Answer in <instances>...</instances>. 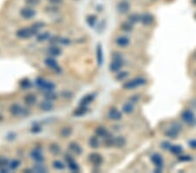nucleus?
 <instances>
[{
    "label": "nucleus",
    "mask_w": 196,
    "mask_h": 173,
    "mask_svg": "<svg viewBox=\"0 0 196 173\" xmlns=\"http://www.w3.org/2000/svg\"><path fill=\"white\" fill-rule=\"evenodd\" d=\"M146 82H147V80L145 79L139 77V78H135L132 80H128V81L125 82L123 85V88L127 90H132V89L136 88L137 87H139V86L146 84Z\"/></svg>",
    "instance_id": "obj_4"
},
{
    "label": "nucleus",
    "mask_w": 196,
    "mask_h": 173,
    "mask_svg": "<svg viewBox=\"0 0 196 173\" xmlns=\"http://www.w3.org/2000/svg\"><path fill=\"white\" fill-rule=\"evenodd\" d=\"M52 166H53L54 169H56V170H60V171L64 170V169L65 168L64 163L61 162V161H60V160H55V161H53V163H52Z\"/></svg>",
    "instance_id": "obj_35"
},
{
    "label": "nucleus",
    "mask_w": 196,
    "mask_h": 173,
    "mask_svg": "<svg viewBox=\"0 0 196 173\" xmlns=\"http://www.w3.org/2000/svg\"><path fill=\"white\" fill-rule=\"evenodd\" d=\"M138 100H139V96L134 95V96H133V97L131 98V102L134 104V103H136V102L138 101Z\"/></svg>",
    "instance_id": "obj_53"
},
{
    "label": "nucleus",
    "mask_w": 196,
    "mask_h": 173,
    "mask_svg": "<svg viewBox=\"0 0 196 173\" xmlns=\"http://www.w3.org/2000/svg\"><path fill=\"white\" fill-rule=\"evenodd\" d=\"M108 116L110 119H112L113 121H118V120L121 119L122 115L119 110H117L116 109H112L108 112Z\"/></svg>",
    "instance_id": "obj_21"
},
{
    "label": "nucleus",
    "mask_w": 196,
    "mask_h": 173,
    "mask_svg": "<svg viewBox=\"0 0 196 173\" xmlns=\"http://www.w3.org/2000/svg\"><path fill=\"white\" fill-rule=\"evenodd\" d=\"M10 113L13 115V116H19V115H27L28 111L26 109L23 108L21 105L14 103L10 107Z\"/></svg>",
    "instance_id": "obj_6"
},
{
    "label": "nucleus",
    "mask_w": 196,
    "mask_h": 173,
    "mask_svg": "<svg viewBox=\"0 0 196 173\" xmlns=\"http://www.w3.org/2000/svg\"><path fill=\"white\" fill-rule=\"evenodd\" d=\"M193 158L190 157V156H186V155H184V156H181V157H179V160L181 161V162H188V161H191Z\"/></svg>",
    "instance_id": "obj_46"
},
{
    "label": "nucleus",
    "mask_w": 196,
    "mask_h": 173,
    "mask_svg": "<svg viewBox=\"0 0 196 173\" xmlns=\"http://www.w3.org/2000/svg\"><path fill=\"white\" fill-rule=\"evenodd\" d=\"M39 108H40V109L45 111V112H48V111H51V110L53 109L54 105H53V103L52 102V101L45 100V101H42V102L40 103Z\"/></svg>",
    "instance_id": "obj_17"
},
{
    "label": "nucleus",
    "mask_w": 196,
    "mask_h": 173,
    "mask_svg": "<svg viewBox=\"0 0 196 173\" xmlns=\"http://www.w3.org/2000/svg\"><path fill=\"white\" fill-rule=\"evenodd\" d=\"M189 146L193 149H196V139L195 140H191L189 142Z\"/></svg>",
    "instance_id": "obj_51"
},
{
    "label": "nucleus",
    "mask_w": 196,
    "mask_h": 173,
    "mask_svg": "<svg viewBox=\"0 0 196 173\" xmlns=\"http://www.w3.org/2000/svg\"><path fill=\"white\" fill-rule=\"evenodd\" d=\"M134 109V103H132L131 101H128L126 103H125L122 107V110L124 113L126 114H131Z\"/></svg>",
    "instance_id": "obj_26"
},
{
    "label": "nucleus",
    "mask_w": 196,
    "mask_h": 173,
    "mask_svg": "<svg viewBox=\"0 0 196 173\" xmlns=\"http://www.w3.org/2000/svg\"><path fill=\"white\" fill-rule=\"evenodd\" d=\"M33 172H47V169L45 168V165L43 164H40V163H38V164H35L33 166Z\"/></svg>",
    "instance_id": "obj_32"
},
{
    "label": "nucleus",
    "mask_w": 196,
    "mask_h": 173,
    "mask_svg": "<svg viewBox=\"0 0 196 173\" xmlns=\"http://www.w3.org/2000/svg\"><path fill=\"white\" fill-rule=\"evenodd\" d=\"M49 150L54 156H58V155H60L61 153V149L60 147V145L58 143H55V142L51 143L49 145Z\"/></svg>",
    "instance_id": "obj_24"
},
{
    "label": "nucleus",
    "mask_w": 196,
    "mask_h": 173,
    "mask_svg": "<svg viewBox=\"0 0 196 173\" xmlns=\"http://www.w3.org/2000/svg\"><path fill=\"white\" fill-rule=\"evenodd\" d=\"M19 165H20V161H19V160H17V159H14V160H12V161L9 162L8 167H9V169H10V170L14 171V170H17V169L19 167Z\"/></svg>",
    "instance_id": "obj_34"
},
{
    "label": "nucleus",
    "mask_w": 196,
    "mask_h": 173,
    "mask_svg": "<svg viewBox=\"0 0 196 173\" xmlns=\"http://www.w3.org/2000/svg\"><path fill=\"white\" fill-rule=\"evenodd\" d=\"M151 161L156 167L161 168L163 165V158L160 154H154L151 157Z\"/></svg>",
    "instance_id": "obj_19"
},
{
    "label": "nucleus",
    "mask_w": 196,
    "mask_h": 173,
    "mask_svg": "<svg viewBox=\"0 0 196 173\" xmlns=\"http://www.w3.org/2000/svg\"><path fill=\"white\" fill-rule=\"evenodd\" d=\"M41 0H25V3L26 5H28L29 7L32 6H38L40 4Z\"/></svg>",
    "instance_id": "obj_39"
},
{
    "label": "nucleus",
    "mask_w": 196,
    "mask_h": 173,
    "mask_svg": "<svg viewBox=\"0 0 196 173\" xmlns=\"http://www.w3.org/2000/svg\"><path fill=\"white\" fill-rule=\"evenodd\" d=\"M133 26L134 25H132L129 22L128 23H124V24L121 25V29L124 31H126V32H130L133 30Z\"/></svg>",
    "instance_id": "obj_38"
},
{
    "label": "nucleus",
    "mask_w": 196,
    "mask_h": 173,
    "mask_svg": "<svg viewBox=\"0 0 196 173\" xmlns=\"http://www.w3.org/2000/svg\"><path fill=\"white\" fill-rule=\"evenodd\" d=\"M95 134L98 137H101V138H104V139L110 136L108 130L104 127H98L95 129Z\"/></svg>",
    "instance_id": "obj_16"
},
{
    "label": "nucleus",
    "mask_w": 196,
    "mask_h": 173,
    "mask_svg": "<svg viewBox=\"0 0 196 173\" xmlns=\"http://www.w3.org/2000/svg\"><path fill=\"white\" fill-rule=\"evenodd\" d=\"M68 149H69L70 151H72L73 153H74V154L78 155H78H81V154H82V151H83L81 146H80L78 143L75 142H70L69 145H68Z\"/></svg>",
    "instance_id": "obj_13"
},
{
    "label": "nucleus",
    "mask_w": 196,
    "mask_h": 173,
    "mask_svg": "<svg viewBox=\"0 0 196 173\" xmlns=\"http://www.w3.org/2000/svg\"><path fill=\"white\" fill-rule=\"evenodd\" d=\"M24 101L26 105L28 106H32L37 102V97L36 95L33 94H26L24 98Z\"/></svg>",
    "instance_id": "obj_22"
},
{
    "label": "nucleus",
    "mask_w": 196,
    "mask_h": 173,
    "mask_svg": "<svg viewBox=\"0 0 196 173\" xmlns=\"http://www.w3.org/2000/svg\"><path fill=\"white\" fill-rule=\"evenodd\" d=\"M44 26H45V23H43V22H35L34 24H32V27L34 29H36L38 31H39V29L43 28Z\"/></svg>",
    "instance_id": "obj_42"
},
{
    "label": "nucleus",
    "mask_w": 196,
    "mask_h": 173,
    "mask_svg": "<svg viewBox=\"0 0 196 173\" xmlns=\"http://www.w3.org/2000/svg\"><path fill=\"white\" fill-rule=\"evenodd\" d=\"M161 147H162L163 149H165V150H169L170 147H171V143H170V142H162Z\"/></svg>",
    "instance_id": "obj_49"
},
{
    "label": "nucleus",
    "mask_w": 196,
    "mask_h": 173,
    "mask_svg": "<svg viewBox=\"0 0 196 173\" xmlns=\"http://www.w3.org/2000/svg\"><path fill=\"white\" fill-rule=\"evenodd\" d=\"M38 31L36 29H34L32 26L31 27H25V28H21L18 31H17L16 35L20 38V39H29L30 37H32L33 35H35L36 33H38Z\"/></svg>",
    "instance_id": "obj_5"
},
{
    "label": "nucleus",
    "mask_w": 196,
    "mask_h": 173,
    "mask_svg": "<svg viewBox=\"0 0 196 173\" xmlns=\"http://www.w3.org/2000/svg\"><path fill=\"white\" fill-rule=\"evenodd\" d=\"M88 160L94 166H99L103 162V157L98 153H91L88 156Z\"/></svg>",
    "instance_id": "obj_11"
},
{
    "label": "nucleus",
    "mask_w": 196,
    "mask_h": 173,
    "mask_svg": "<svg viewBox=\"0 0 196 173\" xmlns=\"http://www.w3.org/2000/svg\"><path fill=\"white\" fill-rule=\"evenodd\" d=\"M48 53L52 57H58L61 54V49L57 45H52L48 48Z\"/></svg>",
    "instance_id": "obj_20"
},
{
    "label": "nucleus",
    "mask_w": 196,
    "mask_h": 173,
    "mask_svg": "<svg viewBox=\"0 0 196 173\" xmlns=\"http://www.w3.org/2000/svg\"><path fill=\"white\" fill-rule=\"evenodd\" d=\"M20 87L22 88V89H28L31 87V82L29 79H24L20 81Z\"/></svg>",
    "instance_id": "obj_36"
},
{
    "label": "nucleus",
    "mask_w": 196,
    "mask_h": 173,
    "mask_svg": "<svg viewBox=\"0 0 196 173\" xmlns=\"http://www.w3.org/2000/svg\"><path fill=\"white\" fill-rule=\"evenodd\" d=\"M47 1H49L51 4L56 5V4H61L63 0H47Z\"/></svg>",
    "instance_id": "obj_50"
},
{
    "label": "nucleus",
    "mask_w": 196,
    "mask_h": 173,
    "mask_svg": "<svg viewBox=\"0 0 196 173\" xmlns=\"http://www.w3.org/2000/svg\"><path fill=\"white\" fill-rule=\"evenodd\" d=\"M195 19H196V13H195Z\"/></svg>",
    "instance_id": "obj_57"
},
{
    "label": "nucleus",
    "mask_w": 196,
    "mask_h": 173,
    "mask_svg": "<svg viewBox=\"0 0 196 173\" xmlns=\"http://www.w3.org/2000/svg\"><path fill=\"white\" fill-rule=\"evenodd\" d=\"M116 9H117V12L120 14H126L130 11L131 6H130L129 3H127L126 1H121L120 3H118V4L116 6Z\"/></svg>",
    "instance_id": "obj_10"
},
{
    "label": "nucleus",
    "mask_w": 196,
    "mask_h": 173,
    "mask_svg": "<svg viewBox=\"0 0 196 173\" xmlns=\"http://www.w3.org/2000/svg\"><path fill=\"white\" fill-rule=\"evenodd\" d=\"M35 84L39 89H41L45 92H47V93L48 92H52L55 88V84L54 83H52V81H48V80H46L44 78H41V77L36 79Z\"/></svg>",
    "instance_id": "obj_1"
},
{
    "label": "nucleus",
    "mask_w": 196,
    "mask_h": 173,
    "mask_svg": "<svg viewBox=\"0 0 196 173\" xmlns=\"http://www.w3.org/2000/svg\"><path fill=\"white\" fill-rule=\"evenodd\" d=\"M65 160L67 161L68 168H69L72 172H79V166H78V164L74 161V159H73V157L68 156V155H65Z\"/></svg>",
    "instance_id": "obj_12"
},
{
    "label": "nucleus",
    "mask_w": 196,
    "mask_h": 173,
    "mask_svg": "<svg viewBox=\"0 0 196 173\" xmlns=\"http://www.w3.org/2000/svg\"><path fill=\"white\" fill-rule=\"evenodd\" d=\"M20 15L25 19H30L36 16V11L31 7H24L20 10Z\"/></svg>",
    "instance_id": "obj_7"
},
{
    "label": "nucleus",
    "mask_w": 196,
    "mask_h": 173,
    "mask_svg": "<svg viewBox=\"0 0 196 173\" xmlns=\"http://www.w3.org/2000/svg\"><path fill=\"white\" fill-rule=\"evenodd\" d=\"M96 57H97V63L99 66H101L103 64V60H104V55H103V50L101 44H99L97 46L96 49Z\"/></svg>",
    "instance_id": "obj_14"
},
{
    "label": "nucleus",
    "mask_w": 196,
    "mask_h": 173,
    "mask_svg": "<svg viewBox=\"0 0 196 173\" xmlns=\"http://www.w3.org/2000/svg\"><path fill=\"white\" fill-rule=\"evenodd\" d=\"M140 22L144 26H150L153 22V17L149 13H144L140 16Z\"/></svg>",
    "instance_id": "obj_15"
},
{
    "label": "nucleus",
    "mask_w": 196,
    "mask_h": 173,
    "mask_svg": "<svg viewBox=\"0 0 196 173\" xmlns=\"http://www.w3.org/2000/svg\"><path fill=\"white\" fill-rule=\"evenodd\" d=\"M3 119H4L3 115H0V122H1V121H3Z\"/></svg>",
    "instance_id": "obj_55"
},
{
    "label": "nucleus",
    "mask_w": 196,
    "mask_h": 173,
    "mask_svg": "<svg viewBox=\"0 0 196 173\" xmlns=\"http://www.w3.org/2000/svg\"><path fill=\"white\" fill-rule=\"evenodd\" d=\"M124 64L123 58L120 54V53H115L113 54V61L109 65V70L113 73L118 72Z\"/></svg>",
    "instance_id": "obj_2"
},
{
    "label": "nucleus",
    "mask_w": 196,
    "mask_h": 173,
    "mask_svg": "<svg viewBox=\"0 0 196 173\" xmlns=\"http://www.w3.org/2000/svg\"><path fill=\"white\" fill-rule=\"evenodd\" d=\"M192 105H193L195 108H196V99H195V100L192 101Z\"/></svg>",
    "instance_id": "obj_54"
},
{
    "label": "nucleus",
    "mask_w": 196,
    "mask_h": 173,
    "mask_svg": "<svg viewBox=\"0 0 196 173\" xmlns=\"http://www.w3.org/2000/svg\"><path fill=\"white\" fill-rule=\"evenodd\" d=\"M72 128H68V127H65V128H63L60 131L61 137H63L64 138H67L68 137H70L72 135Z\"/></svg>",
    "instance_id": "obj_31"
},
{
    "label": "nucleus",
    "mask_w": 196,
    "mask_h": 173,
    "mask_svg": "<svg viewBox=\"0 0 196 173\" xmlns=\"http://www.w3.org/2000/svg\"><path fill=\"white\" fill-rule=\"evenodd\" d=\"M32 133H38V132H40L41 131V127L39 125H38V124H36L35 126H33L32 128H31V130H30Z\"/></svg>",
    "instance_id": "obj_47"
},
{
    "label": "nucleus",
    "mask_w": 196,
    "mask_h": 173,
    "mask_svg": "<svg viewBox=\"0 0 196 173\" xmlns=\"http://www.w3.org/2000/svg\"><path fill=\"white\" fill-rule=\"evenodd\" d=\"M37 39H38V41H45V40H47V39H50V33L49 32H47V31H45V32H43V33H41V34H39L38 37H37Z\"/></svg>",
    "instance_id": "obj_37"
},
{
    "label": "nucleus",
    "mask_w": 196,
    "mask_h": 173,
    "mask_svg": "<svg viewBox=\"0 0 196 173\" xmlns=\"http://www.w3.org/2000/svg\"><path fill=\"white\" fill-rule=\"evenodd\" d=\"M15 137H16L15 134L11 133V134H9V135H8L6 137H7V139H8V140H13V139H15Z\"/></svg>",
    "instance_id": "obj_52"
},
{
    "label": "nucleus",
    "mask_w": 196,
    "mask_h": 173,
    "mask_svg": "<svg viewBox=\"0 0 196 173\" xmlns=\"http://www.w3.org/2000/svg\"><path fill=\"white\" fill-rule=\"evenodd\" d=\"M165 135L166 137H168L169 138L174 139V138H177V137L179 136V131L171 127L169 129H167V131L165 133Z\"/></svg>",
    "instance_id": "obj_27"
},
{
    "label": "nucleus",
    "mask_w": 196,
    "mask_h": 173,
    "mask_svg": "<svg viewBox=\"0 0 196 173\" xmlns=\"http://www.w3.org/2000/svg\"><path fill=\"white\" fill-rule=\"evenodd\" d=\"M126 143V140L123 137H114L113 139V146L116 147H122L124 146Z\"/></svg>",
    "instance_id": "obj_29"
},
{
    "label": "nucleus",
    "mask_w": 196,
    "mask_h": 173,
    "mask_svg": "<svg viewBox=\"0 0 196 173\" xmlns=\"http://www.w3.org/2000/svg\"><path fill=\"white\" fill-rule=\"evenodd\" d=\"M139 21H140V15H139L137 13H133L128 17V22L131 23L132 25H134L136 23H138Z\"/></svg>",
    "instance_id": "obj_30"
},
{
    "label": "nucleus",
    "mask_w": 196,
    "mask_h": 173,
    "mask_svg": "<svg viewBox=\"0 0 196 173\" xmlns=\"http://www.w3.org/2000/svg\"><path fill=\"white\" fill-rule=\"evenodd\" d=\"M59 43L61 45H64V46H67V45L70 44V40L68 39H65V38H60Z\"/></svg>",
    "instance_id": "obj_45"
},
{
    "label": "nucleus",
    "mask_w": 196,
    "mask_h": 173,
    "mask_svg": "<svg viewBox=\"0 0 196 173\" xmlns=\"http://www.w3.org/2000/svg\"><path fill=\"white\" fill-rule=\"evenodd\" d=\"M169 150H170V152H171L172 154H173V155H180L181 152H182L183 149H182V147H181L180 145H171Z\"/></svg>",
    "instance_id": "obj_28"
},
{
    "label": "nucleus",
    "mask_w": 196,
    "mask_h": 173,
    "mask_svg": "<svg viewBox=\"0 0 196 173\" xmlns=\"http://www.w3.org/2000/svg\"><path fill=\"white\" fill-rule=\"evenodd\" d=\"M45 64L46 66H48L49 68H51L52 70L60 73V66L59 65V63L57 62L56 60H54L53 58H46L45 60Z\"/></svg>",
    "instance_id": "obj_8"
},
{
    "label": "nucleus",
    "mask_w": 196,
    "mask_h": 173,
    "mask_svg": "<svg viewBox=\"0 0 196 173\" xmlns=\"http://www.w3.org/2000/svg\"><path fill=\"white\" fill-rule=\"evenodd\" d=\"M89 145L92 149H96L99 146V142L98 139V137H92L89 139Z\"/></svg>",
    "instance_id": "obj_33"
},
{
    "label": "nucleus",
    "mask_w": 196,
    "mask_h": 173,
    "mask_svg": "<svg viewBox=\"0 0 196 173\" xmlns=\"http://www.w3.org/2000/svg\"><path fill=\"white\" fill-rule=\"evenodd\" d=\"M115 43L121 47H127L130 43L128 38L126 37H124V36H121V37H118L116 39H115Z\"/></svg>",
    "instance_id": "obj_23"
},
{
    "label": "nucleus",
    "mask_w": 196,
    "mask_h": 173,
    "mask_svg": "<svg viewBox=\"0 0 196 173\" xmlns=\"http://www.w3.org/2000/svg\"><path fill=\"white\" fill-rule=\"evenodd\" d=\"M94 99H95V95L93 94H86L80 100V105L87 107V105H89L91 102H92Z\"/></svg>",
    "instance_id": "obj_18"
},
{
    "label": "nucleus",
    "mask_w": 196,
    "mask_h": 173,
    "mask_svg": "<svg viewBox=\"0 0 196 173\" xmlns=\"http://www.w3.org/2000/svg\"><path fill=\"white\" fill-rule=\"evenodd\" d=\"M86 22L89 25V26H94L96 24V17L94 15H90L86 18Z\"/></svg>",
    "instance_id": "obj_40"
},
{
    "label": "nucleus",
    "mask_w": 196,
    "mask_h": 173,
    "mask_svg": "<svg viewBox=\"0 0 196 173\" xmlns=\"http://www.w3.org/2000/svg\"><path fill=\"white\" fill-rule=\"evenodd\" d=\"M9 164V160L8 158L4 157H0V169L7 167Z\"/></svg>",
    "instance_id": "obj_41"
},
{
    "label": "nucleus",
    "mask_w": 196,
    "mask_h": 173,
    "mask_svg": "<svg viewBox=\"0 0 196 173\" xmlns=\"http://www.w3.org/2000/svg\"><path fill=\"white\" fill-rule=\"evenodd\" d=\"M127 75H128V73H127V72H121V73H119L118 75L116 76V79L119 80H124L126 77H127Z\"/></svg>",
    "instance_id": "obj_44"
},
{
    "label": "nucleus",
    "mask_w": 196,
    "mask_h": 173,
    "mask_svg": "<svg viewBox=\"0 0 196 173\" xmlns=\"http://www.w3.org/2000/svg\"><path fill=\"white\" fill-rule=\"evenodd\" d=\"M57 97H58L57 94H53L52 92H48L47 94L45 95V99H46V100H49V101H54V100H56Z\"/></svg>",
    "instance_id": "obj_43"
},
{
    "label": "nucleus",
    "mask_w": 196,
    "mask_h": 173,
    "mask_svg": "<svg viewBox=\"0 0 196 173\" xmlns=\"http://www.w3.org/2000/svg\"><path fill=\"white\" fill-rule=\"evenodd\" d=\"M30 157L37 163H42L45 160V157L40 149H34L30 151Z\"/></svg>",
    "instance_id": "obj_9"
},
{
    "label": "nucleus",
    "mask_w": 196,
    "mask_h": 173,
    "mask_svg": "<svg viewBox=\"0 0 196 173\" xmlns=\"http://www.w3.org/2000/svg\"><path fill=\"white\" fill-rule=\"evenodd\" d=\"M192 3H193L195 5H196V0H192Z\"/></svg>",
    "instance_id": "obj_56"
},
{
    "label": "nucleus",
    "mask_w": 196,
    "mask_h": 173,
    "mask_svg": "<svg viewBox=\"0 0 196 173\" xmlns=\"http://www.w3.org/2000/svg\"><path fill=\"white\" fill-rule=\"evenodd\" d=\"M87 107H86V106H79L78 109H76L74 111H73V115L74 116H78V117H79V116H82V115H86V113H87Z\"/></svg>",
    "instance_id": "obj_25"
},
{
    "label": "nucleus",
    "mask_w": 196,
    "mask_h": 173,
    "mask_svg": "<svg viewBox=\"0 0 196 173\" xmlns=\"http://www.w3.org/2000/svg\"><path fill=\"white\" fill-rule=\"evenodd\" d=\"M62 96H63L64 98L70 99V98H72V97H73V94H72V93H70L69 91H64V92H62Z\"/></svg>",
    "instance_id": "obj_48"
},
{
    "label": "nucleus",
    "mask_w": 196,
    "mask_h": 173,
    "mask_svg": "<svg viewBox=\"0 0 196 173\" xmlns=\"http://www.w3.org/2000/svg\"><path fill=\"white\" fill-rule=\"evenodd\" d=\"M181 119L185 122L187 125L195 126L196 124V117L194 112L190 109L184 110L181 113Z\"/></svg>",
    "instance_id": "obj_3"
}]
</instances>
